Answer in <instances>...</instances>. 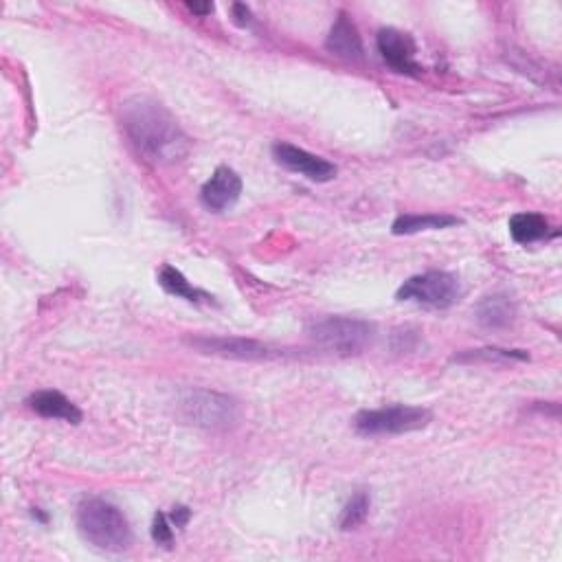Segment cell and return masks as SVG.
<instances>
[{"instance_id": "1", "label": "cell", "mask_w": 562, "mask_h": 562, "mask_svg": "<svg viewBox=\"0 0 562 562\" xmlns=\"http://www.w3.org/2000/svg\"><path fill=\"white\" fill-rule=\"evenodd\" d=\"M121 123L134 148L156 165H174L189 154L187 134L159 101L150 97L123 101Z\"/></svg>"}, {"instance_id": "2", "label": "cell", "mask_w": 562, "mask_h": 562, "mask_svg": "<svg viewBox=\"0 0 562 562\" xmlns=\"http://www.w3.org/2000/svg\"><path fill=\"white\" fill-rule=\"evenodd\" d=\"M77 530L101 552L121 554L132 547L134 536L126 514L106 499L88 497L77 505Z\"/></svg>"}, {"instance_id": "3", "label": "cell", "mask_w": 562, "mask_h": 562, "mask_svg": "<svg viewBox=\"0 0 562 562\" xmlns=\"http://www.w3.org/2000/svg\"><path fill=\"white\" fill-rule=\"evenodd\" d=\"M178 411L187 424L207 431H227L240 420V404L227 393L211 389H189L178 402Z\"/></svg>"}, {"instance_id": "4", "label": "cell", "mask_w": 562, "mask_h": 562, "mask_svg": "<svg viewBox=\"0 0 562 562\" xmlns=\"http://www.w3.org/2000/svg\"><path fill=\"white\" fill-rule=\"evenodd\" d=\"M310 339L323 350L336 354H361L376 339V325L365 319L325 317L308 328Z\"/></svg>"}, {"instance_id": "5", "label": "cell", "mask_w": 562, "mask_h": 562, "mask_svg": "<svg viewBox=\"0 0 562 562\" xmlns=\"http://www.w3.org/2000/svg\"><path fill=\"white\" fill-rule=\"evenodd\" d=\"M459 297H462V284H459V277L446 271H429L422 275H413L404 281L396 292L398 301L418 303V306L435 308V310H446L455 306Z\"/></svg>"}, {"instance_id": "6", "label": "cell", "mask_w": 562, "mask_h": 562, "mask_svg": "<svg viewBox=\"0 0 562 562\" xmlns=\"http://www.w3.org/2000/svg\"><path fill=\"white\" fill-rule=\"evenodd\" d=\"M433 415L424 407H411V404H393L385 409L361 411L356 415L354 426L361 435H402L426 429Z\"/></svg>"}, {"instance_id": "7", "label": "cell", "mask_w": 562, "mask_h": 562, "mask_svg": "<svg viewBox=\"0 0 562 562\" xmlns=\"http://www.w3.org/2000/svg\"><path fill=\"white\" fill-rule=\"evenodd\" d=\"M273 159L286 167V170L301 174L310 178L314 183H330L332 178H336V165L321 159V156L312 154L303 148H297V145L286 143V141H277L273 145Z\"/></svg>"}, {"instance_id": "8", "label": "cell", "mask_w": 562, "mask_h": 562, "mask_svg": "<svg viewBox=\"0 0 562 562\" xmlns=\"http://www.w3.org/2000/svg\"><path fill=\"white\" fill-rule=\"evenodd\" d=\"M376 44H378L380 58L385 60V64L391 66L396 73L413 75V77H418L422 73V66L418 64V60H415L418 47H415V40L409 36V33L391 27L380 29Z\"/></svg>"}, {"instance_id": "9", "label": "cell", "mask_w": 562, "mask_h": 562, "mask_svg": "<svg viewBox=\"0 0 562 562\" xmlns=\"http://www.w3.org/2000/svg\"><path fill=\"white\" fill-rule=\"evenodd\" d=\"M189 345L202 354L233 358V361H262V358L273 356L266 345L240 339V336H196V339H189Z\"/></svg>"}, {"instance_id": "10", "label": "cell", "mask_w": 562, "mask_h": 562, "mask_svg": "<svg viewBox=\"0 0 562 562\" xmlns=\"http://www.w3.org/2000/svg\"><path fill=\"white\" fill-rule=\"evenodd\" d=\"M242 194V178L227 165H220L200 189V200L209 211L222 213L231 209Z\"/></svg>"}, {"instance_id": "11", "label": "cell", "mask_w": 562, "mask_h": 562, "mask_svg": "<svg viewBox=\"0 0 562 562\" xmlns=\"http://www.w3.org/2000/svg\"><path fill=\"white\" fill-rule=\"evenodd\" d=\"M325 47H328L330 53H334L336 58L350 60V62H361L365 58V49H363V38L358 33L356 22L341 11L339 18L330 29V36L325 40Z\"/></svg>"}, {"instance_id": "12", "label": "cell", "mask_w": 562, "mask_h": 562, "mask_svg": "<svg viewBox=\"0 0 562 562\" xmlns=\"http://www.w3.org/2000/svg\"><path fill=\"white\" fill-rule=\"evenodd\" d=\"M516 303L503 292L483 297L475 308V319L486 330H505L516 321Z\"/></svg>"}, {"instance_id": "13", "label": "cell", "mask_w": 562, "mask_h": 562, "mask_svg": "<svg viewBox=\"0 0 562 562\" xmlns=\"http://www.w3.org/2000/svg\"><path fill=\"white\" fill-rule=\"evenodd\" d=\"M29 407L36 411L42 418H49V420H62V422H69V424H80L82 422V411L75 407V404L64 396L60 391H38L29 396L27 400Z\"/></svg>"}, {"instance_id": "14", "label": "cell", "mask_w": 562, "mask_h": 562, "mask_svg": "<svg viewBox=\"0 0 562 562\" xmlns=\"http://www.w3.org/2000/svg\"><path fill=\"white\" fill-rule=\"evenodd\" d=\"M159 284L165 292H170V295L178 297V299H185L189 303H211L213 297L209 292L196 288L191 281L174 268L172 264H165L161 271H159Z\"/></svg>"}, {"instance_id": "15", "label": "cell", "mask_w": 562, "mask_h": 562, "mask_svg": "<svg viewBox=\"0 0 562 562\" xmlns=\"http://www.w3.org/2000/svg\"><path fill=\"white\" fill-rule=\"evenodd\" d=\"M459 224L455 216H446V213H404L393 222V235H413L420 231H435V229H448Z\"/></svg>"}, {"instance_id": "16", "label": "cell", "mask_w": 562, "mask_h": 562, "mask_svg": "<svg viewBox=\"0 0 562 562\" xmlns=\"http://www.w3.org/2000/svg\"><path fill=\"white\" fill-rule=\"evenodd\" d=\"M508 227L516 244H532L549 235V222L541 213H516L510 218Z\"/></svg>"}, {"instance_id": "17", "label": "cell", "mask_w": 562, "mask_h": 562, "mask_svg": "<svg viewBox=\"0 0 562 562\" xmlns=\"http://www.w3.org/2000/svg\"><path fill=\"white\" fill-rule=\"evenodd\" d=\"M455 363H486V365H505L514 361H530V354L523 350H505V347H481V350H468L453 358Z\"/></svg>"}, {"instance_id": "18", "label": "cell", "mask_w": 562, "mask_h": 562, "mask_svg": "<svg viewBox=\"0 0 562 562\" xmlns=\"http://www.w3.org/2000/svg\"><path fill=\"white\" fill-rule=\"evenodd\" d=\"M369 508H372V497L365 490H358L354 497L347 501V505L341 512V519H339V527L345 532L356 530V527H361L367 516H369Z\"/></svg>"}, {"instance_id": "19", "label": "cell", "mask_w": 562, "mask_h": 562, "mask_svg": "<svg viewBox=\"0 0 562 562\" xmlns=\"http://www.w3.org/2000/svg\"><path fill=\"white\" fill-rule=\"evenodd\" d=\"M152 541L156 545H163V547H172V543H174V523L170 521V516L163 514V512L154 514Z\"/></svg>"}, {"instance_id": "20", "label": "cell", "mask_w": 562, "mask_h": 562, "mask_svg": "<svg viewBox=\"0 0 562 562\" xmlns=\"http://www.w3.org/2000/svg\"><path fill=\"white\" fill-rule=\"evenodd\" d=\"M415 343H418V336H415L409 330L393 334V350H396V352H411Z\"/></svg>"}, {"instance_id": "21", "label": "cell", "mask_w": 562, "mask_h": 562, "mask_svg": "<svg viewBox=\"0 0 562 562\" xmlns=\"http://www.w3.org/2000/svg\"><path fill=\"white\" fill-rule=\"evenodd\" d=\"M233 11V20H235V25H240V27H246V25H251V20H253V14H251V9L242 5V3H235L231 7Z\"/></svg>"}, {"instance_id": "22", "label": "cell", "mask_w": 562, "mask_h": 562, "mask_svg": "<svg viewBox=\"0 0 562 562\" xmlns=\"http://www.w3.org/2000/svg\"><path fill=\"white\" fill-rule=\"evenodd\" d=\"M191 519V510L185 508V505H178V508H174V512L170 514V521L176 525V527H185Z\"/></svg>"}, {"instance_id": "23", "label": "cell", "mask_w": 562, "mask_h": 562, "mask_svg": "<svg viewBox=\"0 0 562 562\" xmlns=\"http://www.w3.org/2000/svg\"><path fill=\"white\" fill-rule=\"evenodd\" d=\"M187 9L191 11V14H198V16H209L211 11H213V5L211 3H205V5H200V3H187Z\"/></svg>"}]
</instances>
